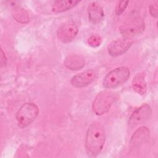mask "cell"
Instances as JSON below:
<instances>
[{"instance_id":"9c48e42d","label":"cell","mask_w":158,"mask_h":158,"mask_svg":"<svg viewBox=\"0 0 158 158\" xmlns=\"http://www.w3.org/2000/svg\"><path fill=\"white\" fill-rule=\"evenodd\" d=\"M96 77V73L92 69L86 70L77 74L71 80V84L77 88H82L89 85Z\"/></svg>"},{"instance_id":"7c38bea8","label":"cell","mask_w":158,"mask_h":158,"mask_svg":"<svg viewBox=\"0 0 158 158\" xmlns=\"http://www.w3.org/2000/svg\"><path fill=\"white\" fill-rule=\"evenodd\" d=\"M64 64L70 70H77L81 69L85 65V59L81 56L70 55L65 58Z\"/></svg>"},{"instance_id":"7a4b0ae2","label":"cell","mask_w":158,"mask_h":158,"mask_svg":"<svg viewBox=\"0 0 158 158\" xmlns=\"http://www.w3.org/2000/svg\"><path fill=\"white\" fill-rule=\"evenodd\" d=\"M39 109L38 106L32 102L23 104L16 114L17 124L20 128H25L30 125L38 117Z\"/></svg>"},{"instance_id":"8992f818","label":"cell","mask_w":158,"mask_h":158,"mask_svg":"<svg viewBox=\"0 0 158 158\" xmlns=\"http://www.w3.org/2000/svg\"><path fill=\"white\" fill-rule=\"evenodd\" d=\"M152 110L148 104L141 105L136 109L131 115L128 122L129 127L130 128L135 127L146 122L150 118Z\"/></svg>"},{"instance_id":"5b68a950","label":"cell","mask_w":158,"mask_h":158,"mask_svg":"<svg viewBox=\"0 0 158 158\" xmlns=\"http://www.w3.org/2000/svg\"><path fill=\"white\" fill-rule=\"evenodd\" d=\"M145 28L144 22L142 19L137 18L128 21L120 27V33L123 37L131 38L141 34Z\"/></svg>"},{"instance_id":"e0dca14e","label":"cell","mask_w":158,"mask_h":158,"mask_svg":"<svg viewBox=\"0 0 158 158\" xmlns=\"http://www.w3.org/2000/svg\"><path fill=\"white\" fill-rule=\"evenodd\" d=\"M128 1H120L117 2L115 7V13L117 15L122 14L128 6Z\"/></svg>"},{"instance_id":"3957f363","label":"cell","mask_w":158,"mask_h":158,"mask_svg":"<svg viewBox=\"0 0 158 158\" xmlns=\"http://www.w3.org/2000/svg\"><path fill=\"white\" fill-rule=\"evenodd\" d=\"M130 74V70L128 67H117L105 76L102 81L103 86L109 89L117 87L128 79Z\"/></svg>"},{"instance_id":"52a82bcc","label":"cell","mask_w":158,"mask_h":158,"mask_svg":"<svg viewBox=\"0 0 158 158\" xmlns=\"http://www.w3.org/2000/svg\"><path fill=\"white\" fill-rule=\"evenodd\" d=\"M131 38L122 37L112 41L108 46V52L112 56H118L124 54L131 46Z\"/></svg>"},{"instance_id":"5bb4252c","label":"cell","mask_w":158,"mask_h":158,"mask_svg":"<svg viewBox=\"0 0 158 158\" xmlns=\"http://www.w3.org/2000/svg\"><path fill=\"white\" fill-rule=\"evenodd\" d=\"M80 2V1H55L52 4L51 9L54 12H62L73 8Z\"/></svg>"},{"instance_id":"30bf717a","label":"cell","mask_w":158,"mask_h":158,"mask_svg":"<svg viewBox=\"0 0 158 158\" xmlns=\"http://www.w3.org/2000/svg\"><path fill=\"white\" fill-rule=\"evenodd\" d=\"M150 136L149 130L146 127L138 128L133 134L130 140L131 148H138L149 140Z\"/></svg>"},{"instance_id":"6da1fadb","label":"cell","mask_w":158,"mask_h":158,"mask_svg":"<svg viewBox=\"0 0 158 158\" xmlns=\"http://www.w3.org/2000/svg\"><path fill=\"white\" fill-rule=\"evenodd\" d=\"M106 140L104 127L98 122L91 123L88 128L85 138V149L92 157L98 156L101 151Z\"/></svg>"},{"instance_id":"d6986e66","label":"cell","mask_w":158,"mask_h":158,"mask_svg":"<svg viewBox=\"0 0 158 158\" xmlns=\"http://www.w3.org/2000/svg\"><path fill=\"white\" fill-rule=\"evenodd\" d=\"M1 66L5 65L6 64V57L4 54V52L2 51V49H1Z\"/></svg>"},{"instance_id":"9a60e30c","label":"cell","mask_w":158,"mask_h":158,"mask_svg":"<svg viewBox=\"0 0 158 158\" xmlns=\"http://www.w3.org/2000/svg\"><path fill=\"white\" fill-rule=\"evenodd\" d=\"M13 16L17 21L21 23H26L28 21V15L27 12L21 7L15 9Z\"/></svg>"},{"instance_id":"ac0fdd59","label":"cell","mask_w":158,"mask_h":158,"mask_svg":"<svg viewBox=\"0 0 158 158\" xmlns=\"http://www.w3.org/2000/svg\"><path fill=\"white\" fill-rule=\"evenodd\" d=\"M158 1H154L152 2V4L149 6V12L152 16H153L155 18L157 17V14H158Z\"/></svg>"},{"instance_id":"2e32d148","label":"cell","mask_w":158,"mask_h":158,"mask_svg":"<svg viewBox=\"0 0 158 158\" xmlns=\"http://www.w3.org/2000/svg\"><path fill=\"white\" fill-rule=\"evenodd\" d=\"M102 42V38L99 35H91L88 40V43L89 46L96 48L99 46Z\"/></svg>"},{"instance_id":"8fae6325","label":"cell","mask_w":158,"mask_h":158,"mask_svg":"<svg viewBox=\"0 0 158 158\" xmlns=\"http://www.w3.org/2000/svg\"><path fill=\"white\" fill-rule=\"evenodd\" d=\"M88 14L89 19L93 23L101 22L104 16L102 6L96 2H91L88 6Z\"/></svg>"},{"instance_id":"ba28073f","label":"cell","mask_w":158,"mask_h":158,"mask_svg":"<svg viewBox=\"0 0 158 158\" xmlns=\"http://www.w3.org/2000/svg\"><path fill=\"white\" fill-rule=\"evenodd\" d=\"M78 27L73 22H67L62 25L57 30V37L64 43L72 41L78 33Z\"/></svg>"},{"instance_id":"277c9868","label":"cell","mask_w":158,"mask_h":158,"mask_svg":"<svg viewBox=\"0 0 158 158\" xmlns=\"http://www.w3.org/2000/svg\"><path fill=\"white\" fill-rule=\"evenodd\" d=\"M117 98L116 94L111 91H103L96 97L93 104V112L98 115L107 112Z\"/></svg>"},{"instance_id":"4fadbf2b","label":"cell","mask_w":158,"mask_h":158,"mask_svg":"<svg viewBox=\"0 0 158 158\" xmlns=\"http://www.w3.org/2000/svg\"><path fill=\"white\" fill-rule=\"evenodd\" d=\"M132 87L135 92L141 95H143L146 93L147 86L144 73L139 72L135 75L132 80Z\"/></svg>"}]
</instances>
